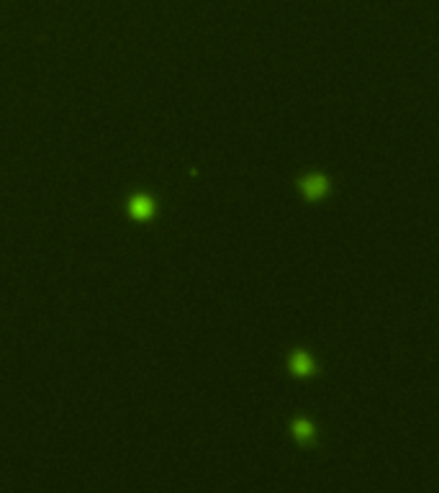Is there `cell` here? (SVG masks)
<instances>
[{"label": "cell", "instance_id": "6da1fadb", "mask_svg": "<svg viewBox=\"0 0 439 493\" xmlns=\"http://www.w3.org/2000/svg\"><path fill=\"white\" fill-rule=\"evenodd\" d=\"M301 190L308 201H319V198L326 193V180H324L322 175H308L301 183Z\"/></svg>", "mask_w": 439, "mask_h": 493}, {"label": "cell", "instance_id": "7a4b0ae2", "mask_svg": "<svg viewBox=\"0 0 439 493\" xmlns=\"http://www.w3.org/2000/svg\"><path fill=\"white\" fill-rule=\"evenodd\" d=\"M128 213L139 219V221H144L149 219L152 213H155V201L152 198H146V195H137V198H131V204H128Z\"/></svg>", "mask_w": 439, "mask_h": 493}, {"label": "cell", "instance_id": "3957f363", "mask_svg": "<svg viewBox=\"0 0 439 493\" xmlns=\"http://www.w3.org/2000/svg\"><path fill=\"white\" fill-rule=\"evenodd\" d=\"M291 368L295 375H311L313 373V360L306 352H295L291 358Z\"/></svg>", "mask_w": 439, "mask_h": 493}, {"label": "cell", "instance_id": "277c9868", "mask_svg": "<svg viewBox=\"0 0 439 493\" xmlns=\"http://www.w3.org/2000/svg\"><path fill=\"white\" fill-rule=\"evenodd\" d=\"M293 435H295V439H301V442H308L313 437V426L306 421V419H298L295 424H293Z\"/></svg>", "mask_w": 439, "mask_h": 493}]
</instances>
